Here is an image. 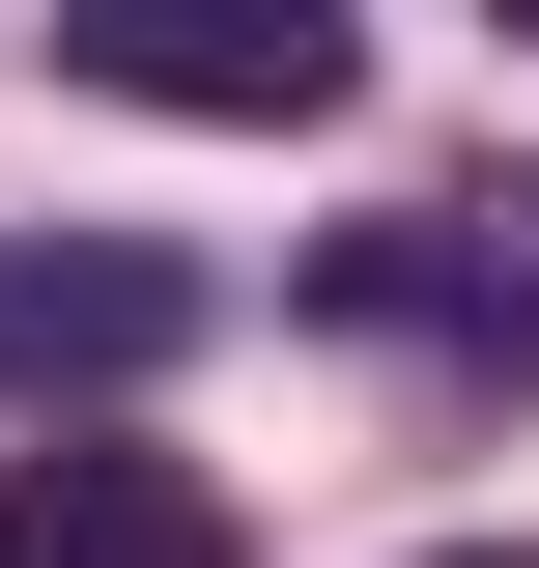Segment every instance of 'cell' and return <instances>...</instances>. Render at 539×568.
Instances as JSON below:
<instances>
[{
	"mask_svg": "<svg viewBox=\"0 0 539 568\" xmlns=\"http://www.w3.org/2000/svg\"><path fill=\"white\" fill-rule=\"evenodd\" d=\"M426 568H539V540H426Z\"/></svg>",
	"mask_w": 539,
	"mask_h": 568,
	"instance_id": "obj_4",
	"label": "cell"
},
{
	"mask_svg": "<svg viewBox=\"0 0 539 568\" xmlns=\"http://www.w3.org/2000/svg\"><path fill=\"white\" fill-rule=\"evenodd\" d=\"M58 58L85 85H142V114H340V29H313V0H58Z\"/></svg>",
	"mask_w": 539,
	"mask_h": 568,
	"instance_id": "obj_1",
	"label": "cell"
},
{
	"mask_svg": "<svg viewBox=\"0 0 539 568\" xmlns=\"http://www.w3.org/2000/svg\"><path fill=\"white\" fill-rule=\"evenodd\" d=\"M0 568H256V540H227L200 455H29L0 484Z\"/></svg>",
	"mask_w": 539,
	"mask_h": 568,
	"instance_id": "obj_3",
	"label": "cell"
},
{
	"mask_svg": "<svg viewBox=\"0 0 539 568\" xmlns=\"http://www.w3.org/2000/svg\"><path fill=\"white\" fill-rule=\"evenodd\" d=\"M200 342V256H142V227H0V369L29 398H114V369Z\"/></svg>",
	"mask_w": 539,
	"mask_h": 568,
	"instance_id": "obj_2",
	"label": "cell"
}]
</instances>
